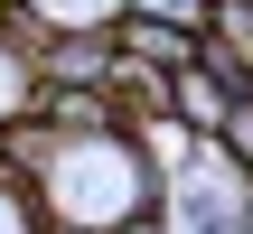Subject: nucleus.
Instances as JSON below:
<instances>
[{"label":"nucleus","instance_id":"nucleus-8","mask_svg":"<svg viewBox=\"0 0 253 234\" xmlns=\"http://www.w3.org/2000/svg\"><path fill=\"white\" fill-rule=\"evenodd\" d=\"M207 38H216V47L253 75V9H244V0H216V9H207Z\"/></svg>","mask_w":253,"mask_h":234},{"label":"nucleus","instance_id":"nucleus-3","mask_svg":"<svg viewBox=\"0 0 253 234\" xmlns=\"http://www.w3.org/2000/svg\"><path fill=\"white\" fill-rule=\"evenodd\" d=\"M113 66H122L113 28H56L38 47V84H113Z\"/></svg>","mask_w":253,"mask_h":234},{"label":"nucleus","instance_id":"nucleus-1","mask_svg":"<svg viewBox=\"0 0 253 234\" xmlns=\"http://www.w3.org/2000/svg\"><path fill=\"white\" fill-rule=\"evenodd\" d=\"M160 169L141 159V141L131 131H113V141H56V159L38 169V216H56V225H84V234H113L122 216H141V206H160Z\"/></svg>","mask_w":253,"mask_h":234},{"label":"nucleus","instance_id":"nucleus-6","mask_svg":"<svg viewBox=\"0 0 253 234\" xmlns=\"http://www.w3.org/2000/svg\"><path fill=\"white\" fill-rule=\"evenodd\" d=\"M28 103H38V66H28V56H19V47L0 38V131H9V122H19Z\"/></svg>","mask_w":253,"mask_h":234},{"label":"nucleus","instance_id":"nucleus-11","mask_svg":"<svg viewBox=\"0 0 253 234\" xmlns=\"http://www.w3.org/2000/svg\"><path fill=\"white\" fill-rule=\"evenodd\" d=\"M216 150H225L235 169H253V103H235V113H225V131H216Z\"/></svg>","mask_w":253,"mask_h":234},{"label":"nucleus","instance_id":"nucleus-13","mask_svg":"<svg viewBox=\"0 0 253 234\" xmlns=\"http://www.w3.org/2000/svg\"><path fill=\"white\" fill-rule=\"evenodd\" d=\"M0 9H19V0H0Z\"/></svg>","mask_w":253,"mask_h":234},{"label":"nucleus","instance_id":"nucleus-7","mask_svg":"<svg viewBox=\"0 0 253 234\" xmlns=\"http://www.w3.org/2000/svg\"><path fill=\"white\" fill-rule=\"evenodd\" d=\"M47 28H122V9L131 0H28Z\"/></svg>","mask_w":253,"mask_h":234},{"label":"nucleus","instance_id":"nucleus-9","mask_svg":"<svg viewBox=\"0 0 253 234\" xmlns=\"http://www.w3.org/2000/svg\"><path fill=\"white\" fill-rule=\"evenodd\" d=\"M122 19H169V28H197L207 38V0H131Z\"/></svg>","mask_w":253,"mask_h":234},{"label":"nucleus","instance_id":"nucleus-5","mask_svg":"<svg viewBox=\"0 0 253 234\" xmlns=\"http://www.w3.org/2000/svg\"><path fill=\"white\" fill-rule=\"evenodd\" d=\"M235 103H244V94H235L225 75H207V66H188V75H169V122H188L197 141H216Z\"/></svg>","mask_w":253,"mask_h":234},{"label":"nucleus","instance_id":"nucleus-12","mask_svg":"<svg viewBox=\"0 0 253 234\" xmlns=\"http://www.w3.org/2000/svg\"><path fill=\"white\" fill-rule=\"evenodd\" d=\"M113 234H178V225H169V206H141V216H122Z\"/></svg>","mask_w":253,"mask_h":234},{"label":"nucleus","instance_id":"nucleus-15","mask_svg":"<svg viewBox=\"0 0 253 234\" xmlns=\"http://www.w3.org/2000/svg\"><path fill=\"white\" fill-rule=\"evenodd\" d=\"M0 19H9V9H0Z\"/></svg>","mask_w":253,"mask_h":234},{"label":"nucleus","instance_id":"nucleus-2","mask_svg":"<svg viewBox=\"0 0 253 234\" xmlns=\"http://www.w3.org/2000/svg\"><path fill=\"white\" fill-rule=\"evenodd\" d=\"M28 122H47L56 141H113V131H131V113H122L113 84H38Z\"/></svg>","mask_w":253,"mask_h":234},{"label":"nucleus","instance_id":"nucleus-4","mask_svg":"<svg viewBox=\"0 0 253 234\" xmlns=\"http://www.w3.org/2000/svg\"><path fill=\"white\" fill-rule=\"evenodd\" d=\"M113 47H122V66H141V75H160V84L197 66V28H169V19H122Z\"/></svg>","mask_w":253,"mask_h":234},{"label":"nucleus","instance_id":"nucleus-14","mask_svg":"<svg viewBox=\"0 0 253 234\" xmlns=\"http://www.w3.org/2000/svg\"><path fill=\"white\" fill-rule=\"evenodd\" d=\"M207 9H216V0H207Z\"/></svg>","mask_w":253,"mask_h":234},{"label":"nucleus","instance_id":"nucleus-10","mask_svg":"<svg viewBox=\"0 0 253 234\" xmlns=\"http://www.w3.org/2000/svg\"><path fill=\"white\" fill-rule=\"evenodd\" d=\"M0 234H38V197L19 178H0Z\"/></svg>","mask_w":253,"mask_h":234}]
</instances>
